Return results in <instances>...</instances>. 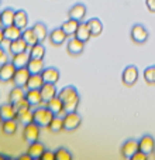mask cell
<instances>
[{
  "instance_id": "obj_47",
  "label": "cell",
  "mask_w": 155,
  "mask_h": 160,
  "mask_svg": "<svg viewBox=\"0 0 155 160\" xmlns=\"http://www.w3.org/2000/svg\"><path fill=\"white\" fill-rule=\"evenodd\" d=\"M2 122H3V118H2V115H0V125H2Z\"/></svg>"
},
{
  "instance_id": "obj_29",
  "label": "cell",
  "mask_w": 155,
  "mask_h": 160,
  "mask_svg": "<svg viewBox=\"0 0 155 160\" xmlns=\"http://www.w3.org/2000/svg\"><path fill=\"white\" fill-rule=\"evenodd\" d=\"M27 24H28V16H27V13L24 12V10H16L14 26H17L18 28L24 30V28H27Z\"/></svg>"
},
{
  "instance_id": "obj_36",
  "label": "cell",
  "mask_w": 155,
  "mask_h": 160,
  "mask_svg": "<svg viewBox=\"0 0 155 160\" xmlns=\"http://www.w3.org/2000/svg\"><path fill=\"white\" fill-rule=\"evenodd\" d=\"M33 30H34V33L37 34V37H38L40 42H42L48 37V30H47V27H45V24H42V23H37V24H34Z\"/></svg>"
},
{
  "instance_id": "obj_4",
  "label": "cell",
  "mask_w": 155,
  "mask_h": 160,
  "mask_svg": "<svg viewBox=\"0 0 155 160\" xmlns=\"http://www.w3.org/2000/svg\"><path fill=\"white\" fill-rule=\"evenodd\" d=\"M82 123V118L81 115H78L76 112H66L63 115V130H76L78 128L81 126Z\"/></svg>"
},
{
  "instance_id": "obj_40",
  "label": "cell",
  "mask_w": 155,
  "mask_h": 160,
  "mask_svg": "<svg viewBox=\"0 0 155 160\" xmlns=\"http://www.w3.org/2000/svg\"><path fill=\"white\" fill-rule=\"evenodd\" d=\"M38 160H57V159H55V152L45 150L44 153H42V156L40 157Z\"/></svg>"
},
{
  "instance_id": "obj_39",
  "label": "cell",
  "mask_w": 155,
  "mask_h": 160,
  "mask_svg": "<svg viewBox=\"0 0 155 160\" xmlns=\"http://www.w3.org/2000/svg\"><path fill=\"white\" fill-rule=\"evenodd\" d=\"M14 108H16V111H17V113H18V112H23V111H27V109H31V105H30V102H28L26 98H23V99L18 101L17 103H14Z\"/></svg>"
},
{
  "instance_id": "obj_22",
  "label": "cell",
  "mask_w": 155,
  "mask_h": 160,
  "mask_svg": "<svg viewBox=\"0 0 155 160\" xmlns=\"http://www.w3.org/2000/svg\"><path fill=\"white\" fill-rule=\"evenodd\" d=\"M26 99L30 102L31 106H40L42 103V97L40 89H27L26 92Z\"/></svg>"
},
{
  "instance_id": "obj_37",
  "label": "cell",
  "mask_w": 155,
  "mask_h": 160,
  "mask_svg": "<svg viewBox=\"0 0 155 160\" xmlns=\"http://www.w3.org/2000/svg\"><path fill=\"white\" fill-rule=\"evenodd\" d=\"M144 79L147 84H155V65H151L148 68H145L144 71Z\"/></svg>"
},
{
  "instance_id": "obj_41",
  "label": "cell",
  "mask_w": 155,
  "mask_h": 160,
  "mask_svg": "<svg viewBox=\"0 0 155 160\" xmlns=\"http://www.w3.org/2000/svg\"><path fill=\"white\" fill-rule=\"evenodd\" d=\"M128 160H148V156H147L145 153H143V152H140L138 150L137 153L135 154H133L131 157H130V159Z\"/></svg>"
},
{
  "instance_id": "obj_12",
  "label": "cell",
  "mask_w": 155,
  "mask_h": 160,
  "mask_svg": "<svg viewBox=\"0 0 155 160\" xmlns=\"http://www.w3.org/2000/svg\"><path fill=\"white\" fill-rule=\"evenodd\" d=\"M66 50H68V52L71 55H79L85 50V42L81 41L79 38H76V37H71V40L66 44Z\"/></svg>"
},
{
  "instance_id": "obj_49",
  "label": "cell",
  "mask_w": 155,
  "mask_h": 160,
  "mask_svg": "<svg viewBox=\"0 0 155 160\" xmlns=\"http://www.w3.org/2000/svg\"><path fill=\"white\" fill-rule=\"evenodd\" d=\"M0 3H2V2H0Z\"/></svg>"
},
{
  "instance_id": "obj_46",
  "label": "cell",
  "mask_w": 155,
  "mask_h": 160,
  "mask_svg": "<svg viewBox=\"0 0 155 160\" xmlns=\"http://www.w3.org/2000/svg\"><path fill=\"white\" fill-rule=\"evenodd\" d=\"M0 160H7V159H6V157H4V156H3V154H0Z\"/></svg>"
},
{
  "instance_id": "obj_3",
  "label": "cell",
  "mask_w": 155,
  "mask_h": 160,
  "mask_svg": "<svg viewBox=\"0 0 155 160\" xmlns=\"http://www.w3.org/2000/svg\"><path fill=\"white\" fill-rule=\"evenodd\" d=\"M40 130L41 128L35 123V122H31L28 125H24V129H23V139L30 145V143L34 142H38L40 139Z\"/></svg>"
},
{
  "instance_id": "obj_30",
  "label": "cell",
  "mask_w": 155,
  "mask_h": 160,
  "mask_svg": "<svg viewBox=\"0 0 155 160\" xmlns=\"http://www.w3.org/2000/svg\"><path fill=\"white\" fill-rule=\"evenodd\" d=\"M21 38L24 40V41L28 44V47H33V45H35L37 42H40L38 37H37V34L34 33L33 28H24L23 33H21Z\"/></svg>"
},
{
  "instance_id": "obj_16",
  "label": "cell",
  "mask_w": 155,
  "mask_h": 160,
  "mask_svg": "<svg viewBox=\"0 0 155 160\" xmlns=\"http://www.w3.org/2000/svg\"><path fill=\"white\" fill-rule=\"evenodd\" d=\"M14 14H16V10L10 9H4L3 12H0V26L2 27H9V26L14 24Z\"/></svg>"
},
{
  "instance_id": "obj_31",
  "label": "cell",
  "mask_w": 155,
  "mask_h": 160,
  "mask_svg": "<svg viewBox=\"0 0 155 160\" xmlns=\"http://www.w3.org/2000/svg\"><path fill=\"white\" fill-rule=\"evenodd\" d=\"M28 54H30V58H35V60H44L45 47L42 45V42H37L35 45L30 47V50H28Z\"/></svg>"
},
{
  "instance_id": "obj_23",
  "label": "cell",
  "mask_w": 155,
  "mask_h": 160,
  "mask_svg": "<svg viewBox=\"0 0 155 160\" xmlns=\"http://www.w3.org/2000/svg\"><path fill=\"white\" fill-rule=\"evenodd\" d=\"M79 23L81 21H76L73 18H68L66 21H63V24L61 26V28H62L63 33L68 37H75V33H76L78 27H79Z\"/></svg>"
},
{
  "instance_id": "obj_33",
  "label": "cell",
  "mask_w": 155,
  "mask_h": 160,
  "mask_svg": "<svg viewBox=\"0 0 155 160\" xmlns=\"http://www.w3.org/2000/svg\"><path fill=\"white\" fill-rule=\"evenodd\" d=\"M42 85H44V79H42L41 74H34V75H30L26 88L27 89H41Z\"/></svg>"
},
{
  "instance_id": "obj_17",
  "label": "cell",
  "mask_w": 155,
  "mask_h": 160,
  "mask_svg": "<svg viewBox=\"0 0 155 160\" xmlns=\"http://www.w3.org/2000/svg\"><path fill=\"white\" fill-rule=\"evenodd\" d=\"M68 16H69V18H73L76 21H82L85 18V16H86V6H83L81 3L75 4V6H72L69 9Z\"/></svg>"
},
{
  "instance_id": "obj_25",
  "label": "cell",
  "mask_w": 155,
  "mask_h": 160,
  "mask_svg": "<svg viewBox=\"0 0 155 160\" xmlns=\"http://www.w3.org/2000/svg\"><path fill=\"white\" fill-rule=\"evenodd\" d=\"M30 61V54L28 52H20V54H14L12 57V62L16 68H26Z\"/></svg>"
},
{
  "instance_id": "obj_42",
  "label": "cell",
  "mask_w": 155,
  "mask_h": 160,
  "mask_svg": "<svg viewBox=\"0 0 155 160\" xmlns=\"http://www.w3.org/2000/svg\"><path fill=\"white\" fill-rule=\"evenodd\" d=\"M145 6L151 13H155V0H145Z\"/></svg>"
},
{
  "instance_id": "obj_44",
  "label": "cell",
  "mask_w": 155,
  "mask_h": 160,
  "mask_svg": "<svg viewBox=\"0 0 155 160\" xmlns=\"http://www.w3.org/2000/svg\"><path fill=\"white\" fill-rule=\"evenodd\" d=\"M17 160H34V159H33V157H31L28 153H26V154H21V156L18 157Z\"/></svg>"
},
{
  "instance_id": "obj_35",
  "label": "cell",
  "mask_w": 155,
  "mask_h": 160,
  "mask_svg": "<svg viewBox=\"0 0 155 160\" xmlns=\"http://www.w3.org/2000/svg\"><path fill=\"white\" fill-rule=\"evenodd\" d=\"M48 129L54 133H58V132H61V130H63V118L62 116H54L49 123V126H48Z\"/></svg>"
},
{
  "instance_id": "obj_7",
  "label": "cell",
  "mask_w": 155,
  "mask_h": 160,
  "mask_svg": "<svg viewBox=\"0 0 155 160\" xmlns=\"http://www.w3.org/2000/svg\"><path fill=\"white\" fill-rule=\"evenodd\" d=\"M138 150L143 152V153H145L147 156H149V154H152L155 152V140L152 136L149 135H145L143 136L140 140H138Z\"/></svg>"
},
{
  "instance_id": "obj_14",
  "label": "cell",
  "mask_w": 155,
  "mask_h": 160,
  "mask_svg": "<svg viewBox=\"0 0 155 160\" xmlns=\"http://www.w3.org/2000/svg\"><path fill=\"white\" fill-rule=\"evenodd\" d=\"M41 97H42V102H48L52 98H55L58 95V91L55 84H48V82H44V85L41 87Z\"/></svg>"
},
{
  "instance_id": "obj_8",
  "label": "cell",
  "mask_w": 155,
  "mask_h": 160,
  "mask_svg": "<svg viewBox=\"0 0 155 160\" xmlns=\"http://www.w3.org/2000/svg\"><path fill=\"white\" fill-rule=\"evenodd\" d=\"M131 40L137 44H143L148 40V31L143 24H134L131 27Z\"/></svg>"
},
{
  "instance_id": "obj_5",
  "label": "cell",
  "mask_w": 155,
  "mask_h": 160,
  "mask_svg": "<svg viewBox=\"0 0 155 160\" xmlns=\"http://www.w3.org/2000/svg\"><path fill=\"white\" fill-rule=\"evenodd\" d=\"M121 79H123V84L125 87H133V85L137 82L138 79V70L135 65H127L123 71V75H121Z\"/></svg>"
},
{
  "instance_id": "obj_13",
  "label": "cell",
  "mask_w": 155,
  "mask_h": 160,
  "mask_svg": "<svg viewBox=\"0 0 155 160\" xmlns=\"http://www.w3.org/2000/svg\"><path fill=\"white\" fill-rule=\"evenodd\" d=\"M9 50H10V52H12V55H14V54H20V52H28L30 47H28L27 42L20 37V38L13 40V41L9 42Z\"/></svg>"
},
{
  "instance_id": "obj_6",
  "label": "cell",
  "mask_w": 155,
  "mask_h": 160,
  "mask_svg": "<svg viewBox=\"0 0 155 160\" xmlns=\"http://www.w3.org/2000/svg\"><path fill=\"white\" fill-rule=\"evenodd\" d=\"M30 75H31V74H30V71L27 70V67H26V68H17L12 82L14 84V87L26 88V87H27L28 79H30Z\"/></svg>"
},
{
  "instance_id": "obj_24",
  "label": "cell",
  "mask_w": 155,
  "mask_h": 160,
  "mask_svg": "<svg viewBox=\"0 0 155 160\" xmlns=\"http://www.w3.org/2000/svg\"><path fill=\"white\" fill-rule=\"evenodd\" d=\"M75 37L83 42H87L90 38H92V34H90L87 23H79V27H78L76 33H75Z\"/></svg>"
},
{
  "instance_id": "obj_34",
  "label": "cell",
  "mask_w": 155,
  "mask_h": 160,
  "mask_svg": "<svg viewBox=\"0 0 155 160\" xmlns=\"http://www.w3.org/2000/svg\"><path fill=\"white\" fill-rule=\"evenodd\" d=\"M17 122L21 125H28L31 122H34V112L31 109H27V111L18 112L17 113Z\"/></svg>"
},
{
  "instance_id": "obj_38",
  "label": "cell",
  "mask_w": 155,
  "mask_h": 160,
  "mask_svg": "<svg viewBox=\"0 0 155 160\" xmlns=\"http://www.w3.org/2000/svg\"><path fill=\"white\" fill-rule=\"evenodd\" d=\"M55 159L57 160H73L71 152L65 148H59L57 152H55Z\"/></svg>"
},
{
  "instance_id": "obj_10",
  "label": "cell",
  "mask_w": 155,
  "mask_h": 160,
  "mask_svg": "<svg viewBox=\"0 0 155 160\" xmlns=\"http://www.w3.org/2000/svg\"><path fill=\"white\" fill-rule=\"evenodd\" d=\"M16 68L13 65V62H4L0 65V82H12L13 81V77L16 74Z\"/></svg>"
},
{
  "instance_id": "obj_43",
  "label": "cell",
  "mask_w": 155,
  "mask_h": 160,
  "mask_svg": "<svg viewBox=\"0 0 155 160\" xmlns=\"http://www.w3.org/2000/svg\"><path fill=\"white\" fill-rule=\"evenodd\" d=\"M4 62H7V55H6V51L3 50V47H0V65Z\"/></svg>"
},
{
  "instance_id": "obj_45",
  "label": "cell",
  "mask_w": 155,
  "mask_h": 160,
  "mask_svg": "<svg viewBox=\"0 0 155 160\" xmlns=\"http://www.w3.org/2000/svg\"><path fill=\"white\" fill-rule=\"evenodd\" d=\"M4 42V34H3V27L0 26V44Z\"/></svg>"
},
{
  "instance_id": "obj_9",
  "label": "cell",
  "mask_w": 155,
  "mask_h": 160,
  "mask_svg": "<svg viewBox=\"0 0 155 160\" xmlns=\"http://www.w3.org/2000/svg\"><path fill=\"white\" fill-rule=\"evenodd\" d=\"M45 106H47V108L49 109V111L52 112L55 116H63L66 113L65 106H63V102L61 101V98L58 97V95L55 98H52L51 101L45 102Z\"/></svg>"
},
{
  "instance_id": "obj_20",
  "label": "cell",
  "mask_w": 155,
  "mask_h": 160,
  "mask_svg": "<svg viewBox=\"0 0 155 160\" xmlns=\"http://www.w3.org/2000/svg\"><path fill=\"white\" fill-rule=\"evenodd\" d=\"M21 33L23 30L18 28L17 26H9V27H4L3 28V34H4V41H13V40H17L21 37Z\"/></svg>"
},
{
  "instance_id": "obj_1",
  "label": "cell",
  "mask_w": 155,
  "mask_h": 160,
  "mask_svg": "<svg viewBox=\"0 0 155 160\" xmlns=\"http://www.w3.org/2000/svg\"><path fill=\"white\" fill-rule=\"evenodd\" d=\"M58 97L61 98V101L63 102L66 112H76L78 106H79V94H78V89L72 85L65 87L61 89V92H58Z\"/></svg>"
},
{
  "instance_id": "obj_27",
  "label": "cell",
  "mask_w": 155,
  "mask_h": 160,
  "mask_svg": "<svg viewBox=\"0 0 155 160\" xmlns=\"http://www.w3.org/2000/svg\"><path fill=\"white\" fill-rule=\"evenodd\" d=\"M86 23H87V26H89V30H90V34H92V37L100 36L101 31H103V24H101V21L99 20L97 17L89 18Z\"/></svg>"
},
{
  "instance_id": "obj_48",
  "label": "cell",
  "mask_w": 155,
  "mask_h": 160,
  "mask_svg": "<svg viewBox=\"0 0 155 160\" xmlns=\"http://www.w3.org/2000/svg\"><path fill=\"white\" fill-rule=\"evenodd\" d=\"M7 160H16V159H7Z\"/></svg>"
},
{
  "instance_id": "obj_18",
  "label": "cell",
  "mask_w": 155,
  "mask_h": 160,
  "mask_svg": "<svg viewBox=\"0 0 155 160\" xmlns=\"http://www.w3.org/2000/svg\"><path fill=\"white\" fill-rule=\"evenodd\" d=\"M48 37H49V41L51 44L54 45H61L63 44V42L66 41V38H68V36H66L65 33H63L62 28H55V30H52L49 34H48Z\"/></svg>"
},
{
  "instance_id": "obj_21",
  "label": "cell",
  "mask_w": 155,
  "mask_h": 160,
  "mask_svg": "<svg viewBox=\"0 0 155 160\" xmlns=\"http://www.w3.org/2000/svg\"><path fill=\"white\" fill-rule=\"evenodd\" d=\"M45 150H47V149H45V146L42 145L41 142H34V143H30V145H28L27 153L30 154L34 160H38Z\"/></svg>"
},
{
  "instance_id": "obj_32",
  "label": "cell",
  "mask_w": 155,
  "mask_h": 160,
  "mask_svg": "<svg viewBox=\"0 0 155 160\" xmlns=\"http://www.w3.org/2000/svg\"><path fill=\"white\" fill-rule=\"evenodd\" d=\"M23 98H26V92H24V88H20V87H14L9 94V102L10 103H17L18 101H21Z\"/></svg>"
},
{
  "instance_id": "obj_26",
  "label": "cell",
  "mask_w": 155,
  "mask_h": 160,
  "mask_svg": "<svg viewBox=\"0 0 155 160\" xmlns=\"http://www.w3.org/2000/svg\"><path fill=\"white\" fill-rule=\"evenodd\" d=\"M2 132L7 136H12L17 132V126H18V122L17 119H7V121L2 122Z\"/></svg>"
},
{
  "instance_id": "obj_2",
  "label": "cell",
  "mask_w": 155,
  "mask_h": 160,
  "mask_svg": "<svg viewBox=\"0 0 155 160\" xmlns=\"http://www.w3.org/2000/svg\"><path fill=\"white\" fill-rule=\"evenodd\" d=\"M33 112H34V122H35L40 128H48L51 121H52V118L55 116L47 106H45V108H40L38 106V108Z\"/></svg>"
},
{
  "instance_id": "obj_28",
  "label": "cell",
  "mask_w": 155,
  "mask_h": 160,
  "mask_svg": "<svg viewBox=\"0 0 155 160\" xmlns=\"http://www.w3.org/2000/svg\"><path fill=\"white\" fill-rule=\"evenodd\" d=\"M44 60H35V58H30L27 64V70L30 71L31 75L34 74H41L44 71Z\"/></svg>"
},
{
  "instance_id": "obj_15",
  "label": "cell",
  "mask_w": 155,
  "mask_h": 160,
  "mask_svg": "<svg viewBox=\"0 0 155 160\" xmlns=\"http://www.w3.org/2000/svg\"><path fill=\"white\" fill-rule=\"evenodd\" d=\"M41 77L44 79V82H48V84H57L59 81V71L54 67H49V68H44V71L41 72Z\"/></svg>"
},
{
  "instance_id": "obj_19",
  "label": "cell",
  "mask_w": 155,
  "mask_h": 160,
  "mask_svg": "<svg viewBox=\"0 0 155 160\" xmlns=\"http://www.w3.org/2000/svg\"><path fill=\"white\" fill-rule=\"evenodd\" d=\"M0 115L3 118V121L7 119H17V111H16L14 105L13 103H3L0 106Z\"/></svg>"
},
{
  "instance_id": "obj_11",
  "label": "cell",
  "mask_w": 155,
  "mask_h": 160,
  "mask_svg": "<svg viewBox=\"0 0 155 160\" xmlns=\"http://www.w3.org/2000/svg\"><path fill=\"white\" fill-rule=\"evenodd\" d=\"M120 152H121V156L124 157V159L128 160L130 157L133 156V154H135L138 152V140L128 139L127 142H124V145L121 146Z\"/></svg>"
}]
</instances>
